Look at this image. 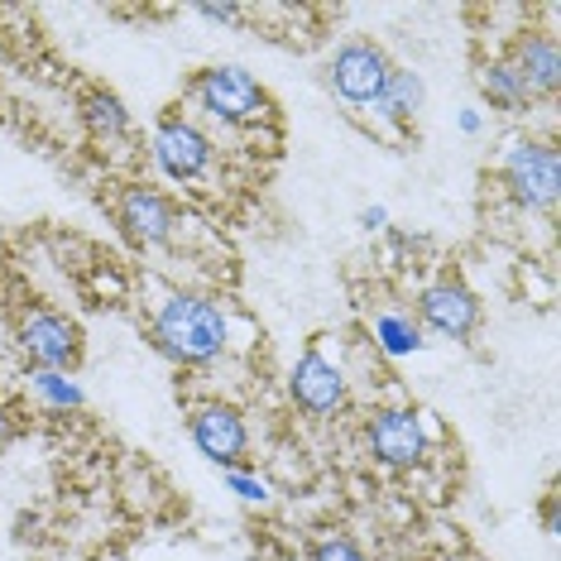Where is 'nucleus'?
<instances>
[{
	"instance_id": "obj_1",
	"label": "nucleus",
	"mask_w": 561,
	"mask_h": 561,
	"mask_svg": "<svg viewBox=\"0 0 561 561\" xmlns=\"http://www.w3.org/2000/svg\"><path fill=\"white\" fill-rule=\"evenodd\" d=\"M149 336H154L159 355H169L173 365H211L221 360L226 346H231V317L216 298L207 293H187L173 288L154 302V317H149Z\"/></svg>"
},
{
	"instance_id": "obj_2",
	"label": "nucleus",
	"mask_w": 561,
	"mask_h": 561,
	"mask_svg": "<svg viewBox=\"0 0 561 561\" xmlns=\"http://www.w3.org/2000/svg\"><path fill=\"white\" fill-rule=\"evenodd\" d=\"M193 106L202 116H211L226 130H260V125H274V96L264 92V82L254 78L240 62H211L202 68L193 87H187Z\"/></svg>"
},
{
	"instance_id": "obj_3",
	"label": "nucleus",
	"mask_w": 561,
	"mask_h": 561,
	"mask_svg": "<svg viewBox=\"0 0 561 561\" xmlns=\"http://www.w3.org/2000/svg\"><path fill=\"white\" fill-rule=\"evenodd\" d=\"M500 183L523 211H552L561 197V154L552 139L518 135L500 154Z\"/></svg>"
},
{
	"instance_id": "obj_4",
	"label": "nucleus",
	"mask_w": 561,
	"mask_h": 561,
	"mask_svg": "<svg viewBox=\"0 0 561 561\" xmlns=\"http://www.w3.org/2000/svg\"><path fill=\"white\" fill-rule=\"evenodd\" d=\"M149 159H154V169L163 178H173V183H202L216 163V145L183 106H169L159 116L154 135H149Z\"/></svg>"
},
{
	"instance_id": "obj_5",
	"label": "nucleus",
	"mask_w": 561,
	"mask_h": 561,
	"mask_svg": "<svg viewBox=\"0 0 561 561\" xmlns=\"http://www.w3.org/2000/svg\"><path fill=\"white\" fill-rule=\"evenodd\" d=\"M365 446L379 466L389 470H417L432 451L427 417L417 408H375L365 417Z\"/></svg>"
},
{
	"instance_id": "obj_6",
	"label": "nucleus",
	"mask_w": 561,
	"mask_h": 561,
	"mask_svg": "<svg viewBox=\"0 0 561 561\" xmlns=\"http://www.w3.org/2000/svg\"><path fill=\"white\" fill-rule=\"evenodd\" d=\"M389 72H393V62L375 39H346L327 58V87L355 111L375 106L379 92H385V82H389Z\"/></svg>"
},
{
	"instance_id": "obj_7",
	"label": "nucleus",
	"mask_w": 561,
	"mask_h": 561,
	"mask_svg": "<svg viewBox=\"0 0 561 561\" xmlns=\"http://www.w3.org/2000/svg\"><path fill=\"white\" fill-rule=\"evenodd\" d=\"M417 327L432 331V336H442V341H470L480 331L484 322V308H480V298L466 288V278H456V274H442V278H432V284L417 293Z\"/></svg>"
},
{
	"instance_id": "obj_8",
	"label": "nucleus",
	"mask_w": 561,
	"mask_h": 561,
	"mask_svg": "<svg viewBox=\"0 0 561 561\" xmlns=\"http://www.w3.org/2000/svg\"><path fill=\"white\" fill-rule=\"evenodd\" d=\"M288 393L308 417H336L341 408L351 403L346 365H341L336 355H327L322 346L302 351L298 360H293V369H288Z\"/></svg>"
},
{
	"instance_id": "obj_9",
	"label": "nucleus",
	"mask_w": 561,
	"mask_h": 561,
	"mask_svg": "<svg viewBox=\"0 0 561 561\" xmlns=\"http://www.w3.org/2000/svg\"><path fill=\"white\" fill-rule=\"evenodd\" d=\"M187 437H193L197 451L221 470L245 466V456H250L245 413H240L236 403H221V399H207V403L193 408V417H187Z\"/></svg>"
},
{
	"instance_id": "obj_10",
	"label": "nucleus",
	"mask_w": 561,
	"mask_h": 561,
	"mask_svg": "<svg viewBox=\"0 0 561 561\" xmlns=\"http://www.w3.org/2000/svg\"><path fill=\"white\" fill-rule=\"evenodd\" d=\"M20 351L30 355V369H78L82 360V331L72 317L54 308H34L20 317Z\"/></svg>"
},
{
	"instance_id": "obj_11",
	"label": "nucleus",
	"mask_w": 561,
	"mask_h": 561,
	"mask_svg": "<svg viewBox=\"0 0 561 561\" xmlns=\"http://www.w3.org/2000/svg\"><path fill=\"white\" fill-rule=\"evenodd\" d=\"M116 221H121V231L130 245L139 250H159V245H169V240L178 236V207H173V197L169 193H159V187H145V183H130V187H121V197H116Z\"/></svg>"
},
{
	"instance_id": "obj_12",
	"label": "nucleus",
	"mask_w": 561,
	"mask_h": 561,
	"mask_svg": "<svg viewBox=\"0 0 561 561\" xmlns=\"http://www.w3.org/2000/svg\"><path fill=\"white\" fill-rule=\"evenodd\" d=\"M508 68L523 78V87L533 92V101H552L561 92V44L547 30H523L514 48H508Z\"/></svg>"
},
{
	"instance_id": "obj_13",
	"label": "nucleus",
	"mask_w": 561,
	"mask_h": 561,
	"mask_svg": "<svg viewBox=\"0 0 561 561\" xmlns=\"http://www.w3.org/2000/svg\"><path fill=\"white\" fill-rule=\"evenodd\" d=\"M423 101H427L423 78H417L413 68H399V62H393V72H389L385 92H379V101L369 106V116L385 121V125H399V130H403V125H413V121H417Z\"/></svg>"
},
{
	"instance_id": "obj_14",
	"label": "nucleus",
	"mask_w": 561,
	"mask_h": 561,
	"mask_svg": "<svg viewBox=\"0 0 561 561\" xmlns=\"http://www.w3.org/2000/svg\"><path fill=\"white\" fill-rule=\"evenodd\" d=\"M82 125L87 135L101 139V145H125L135 130L130 111H125V101L111 92V87H92V92H82Z\"/></svg>"
},
{
	"instance_id": "obj_15",
	"label": "nucleus",
	"mask_w": 561,
	"mask_h": 561,
	"mask_svg": "<svg viewBox=\"0 0 561 561\" xmlns=\"http://www.w3.org/2000/svg\"><path fill=\"white\" fill-rule=\"evenodd\" d=\"M476 82H480V96L490 101V111H504V116H523V111H533V92L523 87V78L514 68H508V58H484L480 62V72H476Z\"/></svg>"
},
{
	"instance_id": "obj_16",
	"label": "nucleus",
	"mask_w": 561,
	"mask_h": 561,
	"mask_svg": "<svg viewBox=\"0 0 561 561\" xmlns=\"http://www.w3.org/2000/svg\"><path fill=\"white\" fill-rule=\"evenodd\" d=\"M369 336H375V346L389 355V360H408V355H417L427 346V331L417 327V317L408 308H385L375 312V322H369Z\"/></svg>"
},
{
	"instance_id": "obj_17",
	"label": "nucleus",
	"mask_w": 561,
	"mask_h": 561,
	"mask_svg": "<svg viewBox=\"0 0 561 561\" xmlns=\"http://www.w3.org/2000/svg\"><path fill=\"white\" fill-rule=\"evenodd\" d=\"M30 393L44 408H54V413H78L87 403L82 385L68 375V369H30Z\"/></svg>"
},
{
	"instance_id": "obj_18",
	"label": "nucleus",
	"mask_w": 561,
	"mask_h": 561,
	"mask_svg": "<svg viewBox=\"0 0 561 561\" xmlns=\"http://www.w3.org/2000/svg\"><path fill=\"white\" fill-rule=\"evenodd\" d=\"M226 490H231L240 504H250V508L274 504V484H270V476H260L254 466H236V470H226Z\"/></svg>"
},
{
	"instance_id": "obj_19",
	"label": "nucleus",
	"mask_w": 561,
	"mask_h": 561,
	"mask_svg": "<svg viewBox=\"0 0 561 561\" xmlns=\"http://www.w3.org/2000/svg\"><path fill=\"white\" fill-rule=\"evenodd\" d=\"M302 561H369V557H365L360 542L346 538V533H322V538L308 547V557Z\"/></svg>"
},
{
	"instance_id": "obj_20",
	"label": "nucleus",
	"mask_w": 561,
	"mask_h": 561,
	"mask_svg": "<svg viewBox=\"0 0 561 561\" xmlns=\"http://www.w3.org/2000/svg\"><path fill=\"white\" fill-rule=\"evenodd\" d=\"M193 15L207 20V24H240L250 10L245 5H193Z\"/></svg>"
},
{
	"instance_id": "obj_21",
	"label": "nucleus",
	"mask_w": 561,
	"mask_h": 561,
	"mask_svg": "<svg viewBox=\"0 0 561 561\" xmlns=\"http://www.w3.org/2000/svg\"><path fill=\"white\" fill-rule=\"evenodd\" d=\"M15 437H20V417H15V408L0 403V451H5V446L15 442Z\"/></svg>"
},
{
	"instance_id": "obj_22",
	"label": "nucleus",
	"mask_w": 561,
	"mask_h": 561,
	"mask_svg": "<svg viewBox=\"0 0 561 561\" xmlns=\"http://www.w3.org/2000/svg\"><path fill=\"white\" fill-rule=\"evenodd\" d=\"M542 533H547V538H557V533H561V514H557V494H547V500H542Z\"/></svg>"
},
{
	"instance_id": "obj_23",
	"label": "nucleus",
	"mask_w": 561,
	"mask_h": 561,
	"mask_svg": "<svg viewBox=\"0 0 561 561\" xmlns=\"http://www.w3.org/2000/svg\"><path fill=\"white\" fill-rule=\"evenodd\" d=\"M456 125H461V135H470V139H476V135L484 130V116H480V111H476V106H466V111H461V116H456Z\"/></svg>"
},
{
	"instance_id": "obj_24",
	"label": "nucleus",
	"mask_w": 561,
	"mask_h": 561,
	"mask_svg": "<svg viewBox=\"0 0 561 561\" xmlns=\"http://www.w3.org/2000/svg\"><path fill=\"white\" fill-rule=\"evenodd\" d=\"M360 226H365V231H385V226H389V211H385V207H365V211H360Z\"/></svg>"
}]
</instances>
